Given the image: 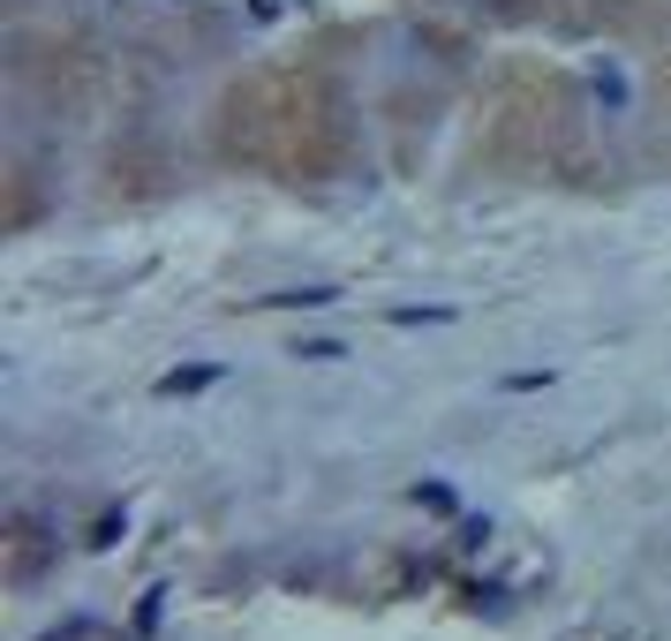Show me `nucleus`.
Segmentation results:
<instances>
[{"mask_svg": "<svg viewBox=\"0 0 671 641\" xmlns=\"http://www.w3.org/2000/svg\"><path fill=\"white\" fill-rule=\"evenodd\" d=\"M219 378H227L219 362H189V370H167V378H159V400H189V392H211Z\"/></svg>", "mask_w": 671, "mask_h": 641, "instance_id": "nucleus-1", "label": "nucleus"}, {"mask_svg": "<svg viewBox=\"0 0 671 641\" xmlns=\"http://www.w3.org/2000/svg\"><path fill=\"white\" fill-rule=\"evenodd\" d=\"M339 287H287V295H264L256 309H333Z\"/></svg>", "mask_w": 671, "mask_h": 641, "instance_id": "nucleus-2", "label": "nucleus"}, {"mask_svg": "<svg viewBox=\"0 0 671 641\" xmlns=\"http://www.w3.org/2000/svg\"><path fill=\"white\" fill-rule=\"evenodd\" d=\"M392 325H453V309H445V302H430V309H392Z\"/></svg>", "mask_w": 671, "mask_h": 641, "instance_id": "nucleus-3", "label": "nucleus"}, {"mask_svg": "<svg viewBox=\"0 0 671 641\" xmlns=\"http://www.w3.org/2000/svg\"><path fill=\"white\" fill-rule=\"evenodd\" d=\"M294 355H302V362H339L347 347H339V340H302V347H294Z\"/></svg>", "mask_w": 671, "mask_h": 641, "instance_id": "nucleus-4", "label": "nucleus"}, {"mask_svg": "<svg viewBox=\"0 0 671 641\" xmlns=\"http://www.w3.org/2000/svg\"><path fill=\"white\" fill-rule=\"evenodd\" d=\"M536 385H551V370H513V378H505V392H536Z\"/></svg>", "mask_w": 671, "mask_h": 641, "instance_id": "nucleus-5", "label": "nucleus"}]
</instances>
